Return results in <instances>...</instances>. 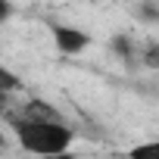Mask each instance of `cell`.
I'll return each instance as SVG.
<instances>
[{"label": "cell", "mask_w": 159, "mask_h": 159, "mask_svg": "<svg viewBox=\"0 0 159 159\" xmlns=\"http://www.w3.org/2000/svg\"><path fill=\"white\" fill-rule=\"evenodd\" d=\"M128 159H159V140H147V143H137Z\"/></svg>", "instance_id": "5b68a950"}, {"label": "cell", "mask_w": 159, "mask_h": 159, "mask_svg": "<svg viewBox=\"0 0 159 159\" xmlns=\"http://www.w3.org/2000/svg\"><path fill=\"white\" fill-rule=\"evenodd\" d=\"M137 16H140V19H147V22H159V10H156V7H150V3H143V7L137 10Z\"/></svg>", "instance_id": "8992f818"}, {"label": "cell", "mask_w": 159, "mask_h": 159, "mask_svg": "<svg viewBox=\"0 0 159 159\" xmlns=\"http://www.w3.org/2000/svg\"><path fill=\"white\" fill-rule=\"evenodd\" d=\"M50 38H53V47L62 53V56H78L91 47V34L75 28V25H62V22H50Z\"/></svg>", "instance_id": "7a4b0ae2"}, {"label": "cell", "mask_w": 159, "mask_h": 159, "mask_svg": "<svg viewBox=\"0 0 159 159\" xmlns=\"http://www.w3.org/2000/svg\"><path fill=\"white\" fill-rule=\"evenodd\" d=\"M22 116H31V119H50V122H62L59 119V112L53 109V106H47L44 100H31L28 106H25V112Z\"/></svg>", "instance_id": "3957f363"}, {"label": "cell", "mask_w": 159, "mask_h": 159, "mask_svg": "<svg viewBox=\"0 0 159 159\" xmlns=\"http://www.w3.org/2000/svg\"><path fill=\"white\" fill-rule=\"evenodd\" d=\"M3 150H7V137H3V134H0V153H3Z\"/></svg>", "instance_id": "9c48e42d"}, {"label": "cell", "mask_w": 159, "mask_h": 159, "mask_svg": "<svg viewBox=\"0 0 159 159\" xmlns=\"http://www.w3.org/2000/svg\"><path fill=\"white\" fill-rule=\"evenodd\" d=\"M44 159H75V153L69 150V153H56V156H44Z\"/></svg>", "instance_id": "ba28073f"}, {"label": "cell", "mask_w": 159, "mask_h": 159, "mask_svg": "<svg viewBox=\"0 0 159 159\" xmlns=\"http://www.w3.org/2000/svg\"><path fill=\"white\" fill-rule=\"evenodd\" d=\"M7 106V94H0V109H3Z\"/></svg>", "instance_id": "30bf717a"}, {"label": "cell", "mask_w": 159, "mask_h": 159, "mask_svg": "<svg viewBox=\"0 0 159 159\" xmlns=\"http://www.w3.org/2000/svg\"><path fill=\"white\" fill-rule=\"evenodd\" d=\"M22 88V81H19V75L13 72V69H7V66H0V94H16Z\"/></svg>", "instance_id": "277c9868"}, {"label": "cell", "mask_w": 159, "mask_h": 159, "mask_svg": "<svg viewBox=\"0 0 159 159\" xmlns=\"http://www.w3.org/2000/svg\"><path fill=\"white\" fill-rule=\"evenodd\" d=\"M16 140L25 153H31L34 159L44 156H56V153H69L72 150V128L66 122H50V119H31V116H19L16 119Z\"/></svg>", "instance_id": "6da1fadb"}, {"label": "cell", "mask_w": 159, "mask_h": 159, "mask_svg": "<svg viewBox=\"0 0 159 159\" xmlns=\"http://www.w3.org/2000/svg\"><path fill=\"white\" fill-rule=\"evenodd\" d=\"M10 16H13V7L7 3V0H0V22H7Z\"/></svg>", "instance_id": "52a82bcc"}]
</instances>
